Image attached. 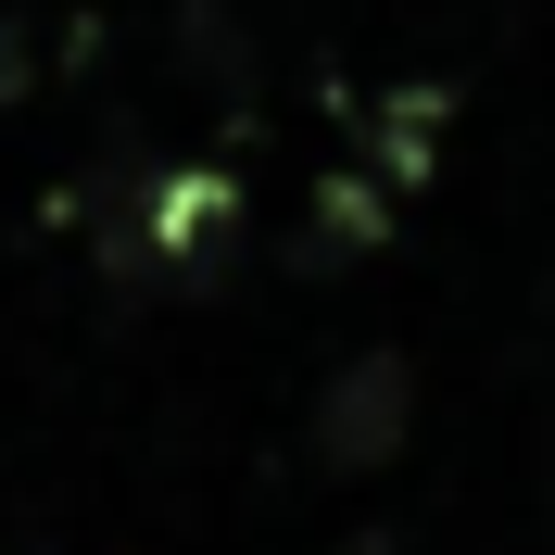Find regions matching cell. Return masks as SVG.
<instances>
[{
  "instance_id": "obj_1",
  "label": "cell",
  "mask_w": 555,
  "mask_h": 555,
  "mask_svg": "<svg viewBox=\"0 0 555 555\" xmlns=\"http://www.w3.org/2000/svg\"><path fill=\"white\" fill-rule=\"evenodd\" d=\"M416 442V353L404 341H366L315 379V416H304V454L328 480H379L391 454Z\"/></svg>"
},
{
  "instance_id": "obj_2",
  "label": "cell",
  "mask_w": 555,
  "mask_h": 555,
  "mask_svg": "<svg viewBox=\"0 0 555 555\" xmlns=\"http://www.w3.org/2000/svg\"><path fill=\"white\" fill-rule=\"evenodd\" d=\"M391 241V177L341 165V177H315V228L291 241V266H353V253H379Z\"/></svg>"
},
{
  "instance_id": "obj_3",
  "label": "cell",
  "mask_w": 555,
  "mask_h": 555,
  "mask_svg": "<svg viewBox=\"0 0 555 555\" xmlns=\"http://www.w3.org/2000/svg\"><path fill=\"white\" fill-rule=\"evenodd\" d=\"M366 165H379L391 190H416V177L442 165V89H391V102L366 114Z\"/></svg>"
},
{
  "instance_id": "obj_4",
  "label": "cell",
  "mask_w": 555,
  "mask_h": 555,
  "mask_svg": "<svg viewBox=\"0 0 555 555\" xmlns=\"http://www.w3.org/2000/svg\"><path fill=\"white\" fill-rule=\"evenodd\" d=\"M177 51H190L203 76H253V38H241V26H215V0H190V13H177Z\"/></svg>"
},
{
  "instance_id": "obj_5",
  "label": "cell",
  "mask_w": 555,
  "mask_h": 555,
  "mask_svg": "<svg viewBox=\"0 0 555 555\" xmlns=\"http://www.w3.org/2000/svg\"><path fill=\"white\" fill-rule=\"evenodd\" d=\"M26 64H38V51H26V13H0V102L26 89Z\"/></svg>"
},
{
  "instance_id": "obj_6",
  "label": "cell",
  "mask_w": 555,
  "mask_h": 555,
  "mask_svg": "<svg viewBox=\"0 0 555 555\" xmlns=\"http://www.w3.org/2000/svg\"><path fill=\"white\" fill-rule=\"evenodd\" d=\"M328 555H416V543H404V530L379 518V530H353V543H328Z\"/></svg>"
}]
</instances>
